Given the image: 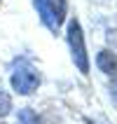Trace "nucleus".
Listing matches in <instances>:
<instances>
[{"mask_svg": "<svg viewBox=\"0 0 117 124\" xmlns=\"http://www.w3.org/2000/svg\"><path fill=\"white\" fill-rule=\"evenodd\" d=\"M9 110H12V98H9V94H7V91L0 89V117L9 115Z\"/></svg>", "mask_w": 117, "mask_h": 124, "instance_id": "nucleus-6", "label": "nucleus"}, {"mask_svg": "<svg viewBox=\"0 0 117 124\" xmlns=\"http://www.w3.org/2000/svg\"><path fill=\"white\" fill-rule=\"evenodd\" d=\"M12 87H14L16 94H21V96L33 94V91L40 87V75H38V70H35L28 61H19L16 68H14V73H12Z\"/></svg>", "mask_w": 117, "mask_h": 124, "instance_id": "nucleus-2", "label": "nucleus"}, {"mask_svg": "<svg viewBox=\"0 0 117 124\" xmlns=\"http://www.w3.org/2000/svg\"><path fill=\"white\" fill-rule=\"evenodd\" d=\"M16 124H38V115H35L31 108H23V110H19V115H16Z\"/></svg>", "mask_w": 117, "mask_h": 124, "instance_id": "nucleus-5", "label": "nucleus"}, {"mask_svg": "<svg viewBox=\"0 0 117 124\" xmlns=\"http://www.w3.org/2000/svg\"><path fill=\"white\" fill-rule=\"evenodd\" d=\"M96 66L101 73H105V75L115 77L117 75V54L115 52H110V49H103V52H98L96 56Z\"/></svg>", "mask_w": 117, "mask_h": 124, "instance_id": "nucleus-4", "label": "nucleus"}, {"mask_svg": "<svg viewBox=\"0 0 117 124\" xmlns=\"http://www.w3.org/2000/svg\"><path fill=\"white\" fill-rule=\"evenodd\" d=\"M35 7L40 12V21L56 33L66 19V0H35Z\"/></svg>", "mask_w": 117, "mask_h": 124, "instance_id": "nucleus-3", "label": "nucleus"}, {"mask_svg": "<svg viewBox=\"0 0 117 124\" xmlns=\"http://www.w3.org/2000/svg\"><path fill=\"white\" fill-rule=\"evenodd\" d=\"M110 96H112V101L117 103V75H115V80L110 82Z\"/></svg>", "mask_w": 117, "mask_h": 124, "instance_id": "nucleus-7", "label": "nucleus"}, {"mask_svg": "<svg viewBox=\"0 0 117 124\" xmlns=\"http://www.w3.org/2000/svg\"><path fill=\"white\" fill-rule=\"evenodd\" d=\"M68 45L70 52H73V61H75L77 70L87 75L89 73V56H87V47H84V35H82V26L80 21L73 19L68 23Z\"/></svg>", "mask_w": 117, "mask_h": 124, "instance_id": "nucleus-1", "label": "nucleus"}]
</instances>
